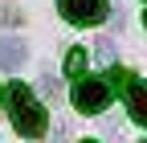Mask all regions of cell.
<instances>
[{
  "instance_id": "1",
  "label": "cell",
  "mask_w": 147,
  "mask_h": 143,
  "mask_svg": "<svg viewBox=\"0 0 147 143\" xmlns=\"http://www.w3.org/2000/svg\"><path fill=\"white\" fill-rule=\"evenodd\" d=\"M8 115H12L16 135H25V139H41L45 127H49L45 106L37 102V94L29 90L25 82H12V86H8Z\"/></svg>"
},
{
  "instance_id": "2",
  "label": "cell",
  "mask_w": 147,
  "mask_h": 143,
  "mask_svg": "<svg viewBox=\"0 0 147 143\" xmlns=\"http://www.w3.org/2000/svg\"><path fill=\"white\" fill-rule=\"evenodd\" d=\"M69 98H74V111L78 115H102L110 106V98H115V86L106 78H78Z\"/></svg>"
},
{
  "instance_id": "3",
  "label": "cell",
  "mask_w": 147,
  "mask_h": 143,
  "mask_svg": "<svg viewBox=\"0 0 147 143\" xmlns=\"http://www.w3.org/2000/svg\"><path fill=\"white\" fill-rule=\"evenodd\" d=\"M115 82H123V94H127V111L139 127H147V82L131 78L127 69H115Z\"/></svg>"
},
{
  "instance_id": "4",
  "label": "cell",
  "mask_w": 147,
  "mask_h": 143,
  "mask_svg": "<svg viewBox=\"0 0 147 143\" xmlns=\"http://www.w3.org/2000/svg\"><path fill=\"white\" fill-rule=\"evenodd\" d=\"M57 8L69 25H98L106 16V0H57Z\"/></svg>"
},
{
  "instance_id": "5",
  "label": "cell",
  "mask_w": 147,
  "mask_h": 143,
  "mask_svg": "<svg viewBox=\"0 0 147 143\" xmlns=\"http://www.w3.org/2000/svg\"><path fill=\"white\" fill-rule=\"evenodd\" d=\"M25 57H29V49H25L21 37H4L0 41V69H21Z\"/></svg>"
},
{
  "instance_id": "6",
  "label": "cell",
  "mask_w": 147,
  "mask_h": 143,
  "mask_svg": "<svg viewBox=\"0 0 147 143\" xmlns=\"http://www.w3.org/2000/svg\"><path fill=\"white\" fill-rule=\"evenodd\" d=\"M86 61H90V57H86V49H82V45H74V49L65 53V74H69V78H86Z\"/></svg>"
},
{
  "instance_id": "7",
  "label": "cell",
  "mask_w": 147,
  "mask_h": 143,
  "mask_svg": "<svg viewBox=\"0 0 147 143\" xmlns=\"http://www.w3.org/2000/svg\"><path fill=\"white\" fill-rule=\"evenodd\" d=\"M94 57L110 65V61H115V41H110V37H98V45H94Z\"/></svg>"
},
{
  "instance_id": "8",
  "label": "cell",
  "mask_w": 147,
  "mask_h": 143,
  "mask_svg": "<svg viewBox=\"0 0 147 143\" xmlns=\"http://www.w3.org/2000/svg\"><path fill=\"white\" fill-rule=\"evenodd\" d=\"M41 90H45V94H57V82H53V74H41Z\"/></svg>"
},
{
  "instance_id": "9",
  "label": "cell",
  "mask_w": 147,
  "mask_h": 143,
  "mask_svg": "<svg viewBox=\"0 0 147 143\" xmlns=\"http://www.w3.org/2000/svg\"><path fill=\"white\" fill-rule=\"evenodd\" d=\"M143 25H147V12H143Z\"/></svg>"
},
{
  "instance_id": "10",
  "label": "cell",
  "mask_w": 147,
  "mask_h": 143,
  "mask_svg": "<svg viewBox=\"0 0 147 143\" xmlns=\"http://www.w3.org/2000/svg\"><path fill=\"white\" fill-rule=\"evenodd\" d=\"M0 98H8V94H0Z\"/></svg>"
},
{
  "instance_id": "11",
  "label": "cell",
  "mask_w": 147,
  "mask_h": 143,
  "mask_svg": "<svg viewBox=\"0 0 147 143\" xmlns=\"http://www.w3.org/2000/svg\"><path fill=\"white\" fill-rule=\"evenodd\" d=\"M86 143H94V139H86Z\"/></svg>"
},
{
  "instance_id": "12",
  "label": "cell",
  "mask_w": 147,
  "mask_h": 143,
  "mask_svg": "<svg viewBox=\"0 0 147 143\" xmlns=\"http://www.w3.org/2000/svg\"><path fill=\"white\" fill-rule=\"evenodd\" d=\"M143 143H147V139H143Z\"/></svg>"
}]
</instances>
